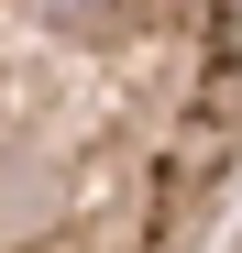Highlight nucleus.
Segmentation results:
<instances>
[{"label":"nucleus","instance_id":"nucleus-1","mask_svg":"<svg viewBox=\"0 0 242 253\" xmlns=\"http://www.w3.org/2000/svg\"><path fill=\"white\" fill-rule=\"evenodd\" d=\"M242 198V0H0V253H198Z\"/></svg>","mask_w":242,"mask_h":253},{"label":"nucleus","instance_id":"nucleus-2","mask_svg":"<svg viewBox=\"0 0 242 253\" xmlns=\"http://www.w3.org/2000/svg\"><path fill=\"white\" fill-rule=\"evenodd\" d=\"M231 253H242V242H231Z\"/></svg>","mask_w":242,"mask_h":253}]
</instances>
